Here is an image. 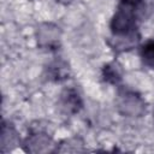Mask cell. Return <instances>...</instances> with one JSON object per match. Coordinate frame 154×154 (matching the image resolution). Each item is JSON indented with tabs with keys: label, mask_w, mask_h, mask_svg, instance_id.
I'll list each match as a JSON object with an SVG mask.
<instances>
[{
	"label": "cell",
	"mask_w": 154,
	"mask_h": 154,
	"mask_svg": "<svg viewBox=\"0 0 154 154\" xmlns=\"http://www.w3.org/2000/svg\"><path fill=\"white\" fill-rule=\"evenodd\" d=\"M24 149L26 152L31 153H43V152H51V146H53V141L51 136H48L47 132L38 130L31 132L23 143Z\"/></svg>",
	"instance_id": "277c9868"
},
{
	"label": "cell",
	"mask_w": 154,
	"mask_h": 154,
	"mask_svg": "<svg viewBox=\"0 0 154 154\" xmlns=\"http://www.w3.org/2000/svg\"><path fill=\"white\" fill-rule=\"evenodd\" d=\"M69 75H70L69 65L63 60H55L47 66V77L49 81L61 82L69 78Z\"/></svg>",
	"instance_id": "52a82bcc"
},
{
	"label": "cell",
	"mask_w": 154,
	"mask_h": 154,
	"mask_svg": "<svg viewBox=\"0 0 154 154\" xmlns=\"http://www.w3.org/2000/svg\"><path fill=\"white\" fill-rule=\"evenodd\" d=\"M58 106L64 114L71 116L81 111L83 106V101L81 95L75 88H65L59 96Z\"/></svg>",
	"instance_id": "3957f363"
},
{
	"label": "cell",
	"mask_w": 154,
	"mask_h": 154,
	"mask_svg": "<svg viewBox=\"0 0 154 154\" xmlns=\"http://www.w3.org/2000/svg\"><path fill=\"white\" fill-rule=\"evenodd\" d=\"M140 57L144 65L154 67V38L147 40L140 48Z\"/></svg>",
	"instance_id": "9c48e42d"
},
{
	"label": "cell",
	"mask_w": 154,
	"mask_h": 154,
	"mask_svg": "<svg viewBox=\"0 0 154 154\" xmlns=\"http://www.w3.org/2000/svg\"><path fill=\"white\" fill-rule=\"evenodd\" d=\"M57 1H59V2H63V4H69V2H71L72 0H57Z\"/></svg>",
	"instance_id": "30bf717a"
},
{
	"label": "cell",
	"mask_w": 154,
	"mask_h": 154,
	"mask_svg": "<svg viewBox=\"0 0 154 154\" xmlns=\"http://www.w3.org/2000/svg\"><path fill=\"white\" fill-rule=\"evenodd\" d=\"M17 144H19V137L16 129L12 124L4 120L1 126V152L5 153L7 150H11Z\"/></svg>",
	"instance_id": "8992f818"
},
{
	"label": "cell",
	"mask_w": 154,
	"mask_h": 154,
	"mask_svg": "<svg viewBox=\"0 0 154 154\" xmlns=\"http://www.w3.org/2000/svg\"><path fill=\"white\" fill-rule=\"evenodd\" d=\"M116 105L120 114L125 117H142L146 113V101L135 90L120 88L117 94Z\"/></svg>",
	"instance_id": "7a4b0ae2"
},
{
	"label": "cell",
	"mask_w": 154,
	"mask_h": 154,
	"mask_svg": "<svg viewBox=\"0 0 154 154\" xmlns=\"http://www.w3.org/2000/svg\"><path fill=\"white\" fill-rule=\"evenodd\" d=\"M38 45L42 47H48V49H52L59 43L60 38V30L57 25L51 23H43L37 28L36 31Z\"/></svg>",
	"instance_id": "5b68a950"
},
{
	"label": "cell",
	"mask_w": 154,
	"mask_h": 154,
	"mask_svg": "<svg viewBox=\"0 0 154 154\" xmlns=\"http://www.w3.org/2000/svg\"><path fill=\"white\" fill-rule=\"evenodd\" d=\"M143 11L144 0H119L109 24L112 34L114 36L135 34Z\"/></svg>",
	"instance_id": "6da1fadb"
},
{
	"label": "cell",
	"mask_w": 154,
	"mask_h": 154,
	"mask_svg": "<svg viewBox=\"0 0 154 154\" xmlns=\"http://www.w3.org/2000/svg\"><path fill=\"white\" fill-rule=\"evenodd\" d=\"M102 77L111 84H117L122 81V69L117 63H109L102 69Z\"/></svg>",
	"instance_id": "ba28073f"
}]
</instances>
